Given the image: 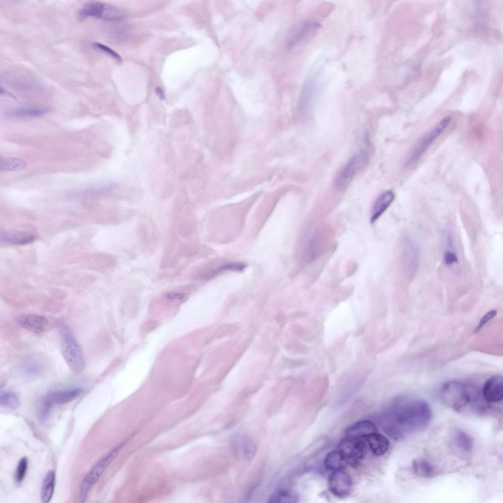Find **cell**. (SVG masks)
I'll list each match as a JSON object with an SVG mask.
<instances>
[{"label": "cell", "instance_id": "33", "mask_svg": "<svg viewBox=\"0 0 503 503\" xmlns=\"http://www.w3.org/2000/svg\"><path fill=\"white\" fill-rule=\"evenodd\" d=\"M184 295L178 293H169L167 294V298L170 301H178L182 299Z\"/></svg>", "mask_w": 503, "mask_h": 503}, {"label": "cell", "instance_id": "1", "mask_svg": "<svg viewBox=\"0 0 503 503\" xmlns=\"http://www.w3.org/2000/svg\"><path fill=\"white\" fill-rule=\"evenodd\" d=\"M432 412L423 400L411 399L394 404L386 412L383 430L394 440H399L426 426Z\"/></svg>", "mask_w": 503, "mask_h": 503}, {"label": "cell", "instance_id": "15", "mask_svg": "<svg viewBox=\"0 0 503 503\" xmlns=\"http://www.w3.org/2000/svg\"><path fill=\"white\" fill-rule=\"evenodd\" d=\"M378 432L375 424L368 420L358 421L350 425L346 430L347 436L365 438L369 435Z\"/></svg>", "mask_w": 503, "mask_h": 503}, {"label": "cell", "instance_id": "18", "mask_svg": "<svg viewBox=\"0 0 503 503\" xmlns=\"http://www.w3.org/2000/svg\"><path fill=\"white\" fill-rule=\"evenodd\" d=\"M412 467L414 473L420 477H431L437 474V470L435 466L425 459L414 460Z\"/></svg>", "mask_w": 503, "mask_h": 503}, {"label": "cell", "instance_id": "7", "mask_svg": "<svg viewBox=\"0 0 503 503\" xmlns=\"http://www.w3.org/2000/svg\"><path fill=\"white\" fill-rule=\"evenodd\" d=\"M122 446L119 445L98 462L84 479L80 488L79 499L84 502L92 486L98 480L107 467L116 456Z\"/></svg>", "mask_w": 503, "mask_h": 503}, {"label": "cell", "instance_id": "12", "mask_svg": "<svg viewBox=\"0 0 503 503\" xmlns=\"http://www.w3.org/2000/svg\"><path fill=\"white\" fill-rule=\"evenodd\" d=\"M395 195L389 190L380 194L374 201L371 211L370 222L373 223L386 211L393 201Z\"/></svg>", "mask_w": 503, "mask_h": 503}, {"label": "cell", "instance_id": "34", "mask_svg": "<svg viewBox=\"0 0 503 503\" xmlns=\"http://www.w3.org/2000/svg\"><path fill=\"white\" fill-rule=\"evenodd\" d=\"M155 92L156 95L161 100H164L165 96L164 91L160 87H156L155 88Z\"/></svg>", "mask_w": 503, "mask_h": 503}, {"label": "cell", "instance_id": "32", "mask_svg": "<svg viewBox=\"0 0 503 503\" xmlns=\"http://www.w3.org/2000/svg\"><path fill=\"white\" fill-rule=\"evenodd\" d=\"M445 263L447 265H451L457 262L458 259L455 254L451 252L448 251L445 253L444 255Z\"/></svg>", "mask_w": 503, "mask_h": 503}, {"label": "cell", "instance_id": "28", "mask_svg": "<svg viewBox=\"0 0 503 503\" xmlns=\"http://www.w3.org/2000/svg\"><path fill=\"white\" fill-rule=\"evenodd\" d=\"M41 368V365L38 362L31 360L25 365L23 370L26 375L34 376L39 372Z\"/></svg>", "mask_w": 503, "mask_h": 503}, {"label": "cell", "instance_id": "17", "mask_svg": "<svg viewBox=\"0 0 503 503\" xmlns=\"http://www.w3.org/2000/svg\"><path fill=\"white\" fill-rule=\"evenodd\" d=\"M347 464L345 457L339 450L330 451L324 459L326 469L332 472L343 470Z\"/></svg>", "mask_w": 503, "mask_h": 503}, {"label": "cell", "instance_id": "25", "mask_svg": "<svg viewBox=\"0 0 503 503\" xmlns=\"http://www.w3.org/2000/svg\"><path fill=\"white\" fill-rule=\"evenodd\" d=\"M296 499L294 495L285 491H279L271 495L269 502L272 503H289L294 502Z\"/></svg>", "mask_w": 503, "mask_h": 503}, {"label": "cell", "instance_id": "31", "mask_svg": "<svg viewBox=\"0 0 503 503\" xmlns=\"http://www.w3.org/2000/svg\"><path fill=\"white\" fill-rule=\"evenodd\" d=\"M94 46L98 49L103 51L106 54L109 55L115 59L120 61L121 60V56L114 50L110 48V47L98 42L94 43Z\"/></svg>", "mask_w": 503, "mask_h": 503}, {"label": "cell", "instance_id": "30", "mask_svg": "<svg viewBox=\"0 0 503 503\" xmlns=\"http://www.w3.org/2000/svg\"><path fill=\"white\" fill-rule=\"evenodd\" d=\"M497 314V311L495 309L490 310L486 312L480 320V321L475 329V332H477L481 330L488 322L496 316Z\"/></svg>", "mask_w": 503, "mask_h": 503}, {"label": "cell", "instance_id": "6", "mask_svg": "<svg viewBox=\"0 0 503 503\" xmlns=\"http://www.w3.org/2000/svg\"><path fill=\"white\" fill-rule=\"evenodd\" d=\"M368 155L365 151L353 155L347 161L335 180V185L340 190L345 189L355 176L367 164Z\"/></svg>", "mask_w": 503, "mask_h": 503}, {"label": "cell", "instance_id": "20", "mask_svg": "<svg viewBox=\"0 0 503 503\" xmlns=\"http://www.w3.org/2000/svg\"><path fill=\"white\" fill-rule=\"evenodd\" d=\"M318 28L317 24L314 22H307L303 24L299 27L293 35V43H297L300 40L307 39L311 36Z\"/></svg>", "mask_w": 503, "mask_h": 503}, {"label": "cell", "instance_id": "14", "mask_svg": "<svg viewBox=\"0 0 503 503\" xmlns=\"http://www.w3.org/2000/svg\"><path fill=\"white\" fill-rule=\"evenodd\" d=\"M0 241L11 245H25L32 243L35 239V236L23 231H4L1 232Z\"/></svg>", "mask_w": 503, "mask_h": 503}, {"label": "cell", "instance_id": "21", "mask_svg": "<svg viewBox=\"0 0 503 503\" xmlns=\"http://www.w3.org/2000/svg\"><path fill=\"white\" fill-rule=\"evenodd\" d=\"M50 110L49 108H19L8 111L6 114L14 116H39L48 113Z\"/></svg>", "mask_w": 503, "mask_h": 503}, {"label": "cell", "instance_id": "26", "mask_svg": "<svg viewBox=\"0 0 503 503\" xmlns=\"http://www.w3.org/2000/svg\"><path fill=\"white\" fill-rule=\"evenodd\" d=\"M28 466L27 458L25 457L21 458L18 463L15 475V479L17 482H21L24 479Z\"/></svg>", "mask_w": 503, "mask_h": 503}, {"label": "cell", "instance_id": "19", "mask_svg": "<svg viewBox=\"0 0 503 503\" xmlns=\"http://www.w3.org/2000/svg\"><path fill=\"white\" fill-rule=\"evenodd\" d=\"M56 476L53 471H49L41 485V500L43 503H48L51 500L54 492Z\"/></svg>", "mask_w": 503, "mask_h": 503}, {"label": "cell", "instance_id": "24", "mask_svg": "<svg viewBox=\"0 0 503 503\" xmlns=\"http://www.w3.org/2000/svg\"><path fill=\"white\" fill-rule=\"evenodd\" d=\"M455 440L457 446L465 452H470L473 448V440L466 432H458L456 435Z\"/></svg>", "mask_w": 503, "mask_h": 503}, {"label": "cell", "instance_id": "13", "mask_svg": "<svg viewBox=\"0 0 503 503\" xmlns=\"http://www.w3.org/2000/svg\"><path fill=\"white\" fill-rule=\"evenodd\" d=\"M82 391L80 388L53 391L46 395L44 400L52 405L65 404L76 398Z\"/></svg>", "mask_w": 503, "mask_h": 503}, {"label": "cell", "instance_id": "8", "mask_svg": "<svg viewBox=\"0 0 503 503\" xmlns=\"http://www.w3.org/2000/svg\"><path fill=\"white\" fill-rule=\"evenodd\" d=\"M451 117L447 116L442 119L430 131L423 136L419 140L411 151L407 159L406 162L409 164L416 160L421 156L428 148L430 145L443 132V130L448 125Z\"/></svg>", "mask_w": 503, "mask_h": 503}, {"label": "cell", "instance_id": "9", "mask_svg": "<svg viewBox=\"0 0 503 503\" xmlns=\"http://www.w3.org/2000/svg\"><path fill=\"white\" fill-rule=\"evenodd\" d=\"M328 487L334 496L344 499L352 492V479L350 475L343 470L333 472L329 477Z\"/></svg>", "mask_w": 503, "mask_h": 503}, {"label": "cell", "instance_id": "3", "mask_svg": "<svg viewBox=\"0 0 503 503\" xmlns=\"http://www.w3.org/2000/svg\"><path fill=\"white\" fill-rule=\"evenodd\" d=\"M60 348L62 356L70 369L80 373L85 367L83 351L69 328L61 326L59 330Z\"/></svg>", "mask_w": 503, "mask_h": 503}, {"label": "cell", "instance_id": "27", "mask_svg": "<svg viewBox=\"0 0 503 503\" xmlns=\"http://www.w3.org/2000/svg\"><path fill=\"white\" fill-rule=\"evenodd\" d=\"M246 267V265L244 263L231 262L227 263L218 267L217 269L214 271L213 274H212L211 276L216 275L224 271H242Z\"/></svg>", "mask_w": 503, "mask_h": 503}, {"label": "cell", "instance_id": "2", "mask_svg": "<svg viewBox=\"0 0 503 503\" xmlns=\"http://www.w3.org/2000/svg\"><path fill=\"white\" fill-rule=\"evenodd\" d=\"M440 397L444 404L458 412L469 406L475 410L481 408L482 394L458 381H449L444 384L440 390Z\"/></svg>", "mask_w": 503, "mask_h": 503}, {"label": "cell", "instance_id": "5", "mask_svg": "<svg viewBox=\"0 0 503 503\" xmlns=\"http://www.w3.org/2000/svg\"><path fill=\"white\" fill-rule=\"evenodd\" d=\"M338 447L345 457L347 463L353 468L360 465L367 451V444L361 438L347 436L339 441Z\"/></svg>", "mask_w": 503, "mask_h": 503}, {"label": "cell", "instance_id": "23", "mask_svg": "<svg viewBox=\"0 0 503 503\" xmlns=\"http://www.w3.org/2000/svg\"><path fill=\"white\" fill-rule=\"evenodd\" d=\"M19 403L18 396L13 391H4L0 395V405L4 409L15 410L18 407Z\"/></svg>", "mask_w": 503, "mask_h": 503}, {"label": "cell", "instance_id": "22", "mask_svg": "<svg viewBox=\"0 0 503 503\" xmlns=\"http://www.w3.org/2000/svg\"><path fill=\"white\" fill-rule=\"evenodd\" d=\"M26 163L18 158L13 157H0V170L1 171L20 170L26 167Z\"/></svg>", "mask_w": 503, "mask_h": 503}, {"label": "cell", "instance_id": "11", "mask_svg": "<svg viewBox=\"0 0 503 503\" xmlns=\"http://www.w3.org/2000/svg\"><path fill=\"white\" fill-rule=\"evenodd\" d=\"M18 323L22 327L34 333H41L48 327V321L45 317L34 315L27 314L20 316Z\"/></svg>", "mask_w": 503, "mask_h": 503}, {"label": "cell", "instance_id": "16", "mask_svg": "<svg viewBox=\"0 0 503 503\" xmlns=\"http://www.w3.org/2000/svg\"><path fill=\"white\" fill-rule=\"evenodd\" d=\"M365 439L372 453L376 455H383L389 450L388 439L378 432L369 435Z\"/></svg>", "mask_w": 503, "mask_h": 503}, {"label": "cell", "instance_id": "4", "mask_svg": "<svg viewBox=\"0 0 503 503\" xmlns=\"http://www.w3.org/2000/svg\"><path fill=\"white\" fill-rule=\"evenodd\" d=\"M80 20L93 17L105 21H117L121 19L123 14L116 7L99 1H90L86 3L80 8L78 12Z\"/></svg>", "mask_w": 503, "mask_h": 503}, {"label": "cell", "instance_id": "29", "mask_svg": "<svg viewBox=\"0 0 503 503\" xmlns=\"http://www.w3.org/2000/svg\"><path fill=\"white\" fill-rule=\"evenodd\" d=\"M52 405V404L44 400L38 412V417L40 421L43 422L47 419L50 414Z\"/></svg>", "mask_w": 503, "mask_h": 503}, {"label": "cell", "instance_id": "10", "mask_svg": "<svg viewBox=\"0 0 503 503\" xmlns=\"http://www.w3.org/2000/svg\"><path fill=\"white\" fill-rule=\"evenodd\" d=\"M481 394L487 402L497 403L501 401L503 397V381L502 376L494 375L488 378L484 382Z\"/></svg>", "mask_w": 503, "mask_h": 503}]
</instances>
